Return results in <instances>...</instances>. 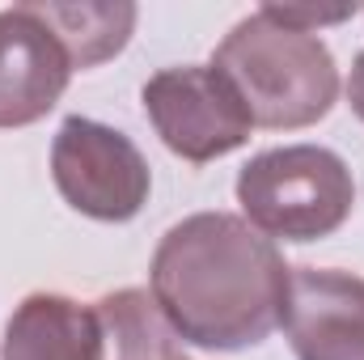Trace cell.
<instances>
[{
    "mask_svg": "<svg viewBox=\"0 0 364 360\" xmlns=\"http://www.w3.org/2000/svg\"><path fill=\"white\" fill-rule=\"evenodd\" d=\"M292 268L246 216L195 212L170 225L149 263V292L174 335L208 352H242L284 318Z\"/></svg>",
    "mask_w": 364,
    "mask_h": 360,
    "instance_id": "6da1fadb",
    "label": "cell"
},
{
    "mask_svg": "<svg viewBox=\"0 0 364 360\" xmlns=\"http://www.w3.org/2000/svg\"><path fill=\"white\" fill-rule=\"evenodd\" d=\"M140 102L161 144L191 166L237 153L255 132L242 97L212 64H178L153 73L140 90Z\"/></svg>",
    "mask_w": 364,
    "mask_h": 360,
    "instance_id": "5b68a950",
    "label": "cell"
},
{
    "mask_svg": "<svg viewBox=\"0 0 364 360\" xmlns=\"http://www.w3.org/2000/svg\"><path fill=\"white\" fill-rule=\"evenodd\" d=\"M237 203L272 242H322L356 208L352 166L322 144H284L237 170Z\"/></svg>",
    "mask_w": 364,
    "mask_h": 360,
    "instance_id": "3957f363",
    "label": "cell"
},
{
    "mask_svg": "<svg viewBox=\"0 0 364 360\" xmlns=\"http://www.w3.org/2000/svg\"><path fill=\"white\" fill-rule=\"evenodd\" d=\"M51 179L73 212L102 225L140 216L153 191V170L132 136L85 115H68L60 123L51 140Z\"/></svg>",
    "mask_w": 364,
    "mask_h": 360,
    "instance_id": "277c9868",
    "label": "cell"
},
{
    "mask_svg": "<svg viewBox=\"0 0 364 360\" xmlns=\"http://www.w3.org/2000/svg\"><path fill=\"white\" fill-rule=\"evenodd\" d=\"M68 81L73 64L43 17L30 4L0 9V132L47 119Z\"/></svg>",
    "mask_w": 364,
    "mask_h": 360,
    "instance_id": "52a82bcc",
    "label": "cell"
},
{
    "mask_svg": "<svg viewBox=\"0 0 364 360\" xmlns=\"http://www.w3.org/2000/svg\"><path fill=\"white\" fill-rule=\"evenodd\" d=\"M275 17L284 21V26H296V30H309V34H318L322 26H339V21H348L356 9H314V4H267Z\"/></svg>",
    "mask_w": 364,
    "mask_h": 360,
    "instance_id": "8fae6325",
    "label": "cell"
},
{
    "mask_svg": "<svg viewBox=\"0 0 364 360\" xmlns=\"http://www.w3.org/2000/svg\"><path fill=\"white\" fill-rule=\"evenodd\" d=\"M93 305L102 318V360H186L149 288H119Z\"/></svg>",
    "mask_w": 364,
    "mask_h": 360,
    "instance_id": "30bf717a",
    "label": "cell"
},
{
    "mask_svg": "<svg viewBox=\"0 0 364 360\" xmlns=\"http://www.w3.org/2000/svg\"><path fill=\"white\" fill-rule=\"evenodd\" d=\"M30 9L43 17V26L60 38L73 73L77 68H97L114 60L136 30L140 9L127 0H77V4H55V0H30Z\"/></svg>",
    "mask_w": 364,
    "mask_h": 360,
    "instance_id": "9c48e42d",
    "label": "cell"
},
{
    "mask_svg": "<svg viewBox=\"0 0 364 360\" xmlns=\"http://www.w3.org/2000/svg\"><path fill=\"white\" fill-rule=\"evenodd\" d=\"M279 327L296 360H364V280L339 268H292Z\"/></svg>",
    "mask_w": 364,
    "mask_h": 360,
    "instance_id": "8992f818",
    "label": "cell"
},
{
    "mask_svg": "<svg viewBox=\"0 0 364 360\" xmlns=\"http://www.w3.org/2000/svg\"><path fill=\"white\" fill-rule=\"evenodd\" d=\"M212 68L233 85L255 127L296 132L331 115L339 102V64L331 47L272 9L242 17L212 51Z\"/></svg>",
    "mask_w": 364,
    "mask_h": 360,
    "instance_id": "7a4b0ae2",
    "label": "cell"
},
{
    "mask_svg": "<svg viewBox=\"0 0 364 360\" xmlns=\"http://www.w3.org/2000/svg\"><path fill=\"white\" fill-rule=\"evenodd\" d=\"M4 360H102L97 305L30 292L4 322Z\"/></svg>",
    "mask_w": 364,
    "mask_h": 360,
    "instance_id": "ba28073f",
    "label": "cell"
},
{
    "mask_svg": "<svg viewBox=\"0 0 364 360\" xmlns=\"http://www.w3.org/2000/svg\"><path fill=\"white\" fill-rule=\"evenodd\" d=\"M348 106H352V115L364 123V51L352 60V77H348Z\"/></svg>",
    "mask_w": 364,
    "mask_h": 360,
    "instance_id": "7c38bea8",
    "label": "cell"
}]
</instances>
